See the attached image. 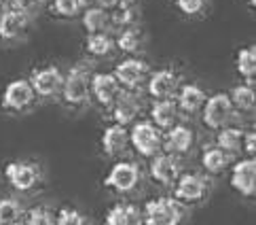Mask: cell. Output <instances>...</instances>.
<instances>
[{"instance_id": "cell-15", "label": "cell", "mask_w": 256, "mask_h": 225, "mask_svg": "<svg viewBox=\"0 0 256 225\" xmlns=\"http://www.w3.org/2000/svg\"><path fill=\"white\" fill-rule=\"evenodd\" d=\"M112 121L118 125H125L130 128L134 121H138V117L142 113V100L138 92H130V89H121V94L116 96V100L112 102L110 109Z\"/></svg>"}, {"instance_id": "cell-10", "label": "cell", "mask_w": 256, "mask_h": 225, "mask_svg": "<svg viewBox=\"0 0 256 225\" xmlns=\"http://www.w3.org/2000/svg\"><path fill=\"white\" fill-rule=\"evenodd\" d=\"M30 85L38 100H53L60 96V89L64 83V73L60 66H44L36 68L30 75Z\"/></svg>"}, {"instance_id": "cell-24", "label": "cell", "mask_w": 256, "mask_h": 225, "mask_svg": "<svg viewBox=\"0 0 256 225\" xmlns=\"http://www.w3.org/2000/svg\"><path fill=\"white\" fill-rule=\"evenodd\" d=\"M242 140H244V130L237 125H224V128L216 130V147L222 149L226 155H240L242 153Z\"/></svg>"}, {"instance_id": "cell-14", "label": "cell", "mask_w": 256, "mask_h": 225, "mask_svg": "<svg viewBox=\"0 0 256 225\" xmlns=\"http://www.w3.org/2000/svg\"><path fill=\"white\" fill-rule=\"evenodd\" d=\"M228 185L242 197L254 195V191H256V161H254V157H244V159L235 161L231 166Z\"/></svg>"}, {"instance_id": "cell-29", "label": "cell", "mask_w": 256, "mask_h": 225, "mask_svg": "<svg viewBox=\"0 0 256 225\" xmlns=\"http://www.w3.org/2000/svg\"><path fill=\"white\" fill-rule=\"evenodd\" d=\"M235 68H237V75H240L246 83L254 85V75H256V51H254V45L237 51Z\"/></svg>"}, {"instance_id": "cell-34", "label": "cell", "mask_w": 256, "mask_h": 225, "mask_svg": "<svg viewBox=\"0 0 256 225\" xmlns=\"http://www.w3.org/2000/svg\"><path fill=\"white\" fill-rule=\"evenodd\" d=\"M176 7L186 17H197L206 11V0H176Z\"/></svg>"}, {"instance_id": "cell-8", "label": "cell", "mask_w": 256, "mask_h": 225, "mask_svg": "<svg viewBox=\"0 0 256 225\" xmlns=\"http://www.w3.org/2000/svg\"><path fill=\"white\" fill-rule=\"evenodd\" d=\"M201 113V121L208 130H220L224 125H228L233 121V104L228 100V94L224 92H218V94H212L206 98L204 102V109L199 111Z\"/></svg>"}, {"instance_id": "cell-26", "label": "cell", "mask_w": 256, "mask_h": 225, "mask_svg": "<svg viewBox=\"0 0 256 225\" xmlns=\"http://www.w3.org/2000/svg\"><path fill=\"white\" fill-rule=\"evenodd\" d=\"M114 39L108 32H96V34H87L85 39V51L91 58H108L114 51Z\"/></svg>"}, {"instance_id": "cell-39", "label": "cell", "mask_w": 256, "mask_h": 225, "mask_svg": "<svg viewBox=\"0 0 256 225\" xmlns=\"http://www.w3.org/2000/svg\"><path fill=\"white\" fill-rule=\"evenodd\" d=\"M248 5H250V7H254V5H256V0H248Z\"/></svg>"}, {"instance_id": "cell-30", "label": "cell", "mask_w": 256, "mask_h": 225, "mask_svg": "<svg viewBox=\"0 0 256 225\" xmlns=\"http://www.w3.org/2000/svg\"><path fill=\"white\" fill-rule=\"evenodd\" d=\"M24 212L17 197H0V225H22Z\"/></svg>"}, {"instance_id": "cell-25", "label": "cell", "mask_w": 256, "mask_h": 225, "mask_svg": "<svg viewBox=\"0 0 256 225\" xmlns=\"http://www.w3.org/2000/svg\"><path fill=\"white\" fill-rule=\"evenodd\" d=\"M80 24L87 34H96V32H108L110 28V13L104 11L100 7H85L80 13Z\"/></svg>"}, {"instance_id": "cell-7", "label": "cell", "mask_w": 256, "mask_h": 225, "mask_svg": "<svg viewBox=\"0 0 256 225\" xmlns=\"http://www.w3.org/2000/svg\"><path fill=\"white\" fill-rule=\"evenodd\" d=\"M4 178L15 191L32 193L42 181V170L38 164H32V161L13 159L4 166Z\"/></svg>"}, {"instance_id": "cell-11", "label": "cell", "mask_w": 256, "mask_h": 225, "mask_svg": "<svg viewBox=\"0 0 256 225\" xmlns=\"http://www.w3.org/2000/svg\"><path fill=\"white\" fill-rule=\"evenodd\" d=\"M195 130L190 128L186 123H174L172 128L163 130V145H161V151L166 153H172L176 157H184L188 155L190 151L195 147Z\"/></svg>"}, {"instance_id": "cell-31", "label": "cell", "mask_w": 256, "mask_h": 225, "mask_svg": "<svg viewBox=\"0 0 256 225\" xmlns=\"http://www.w3.org/2000/svg\"><path fill=\"white\" fill-rule=\"evenodd\" d=\"M85 0H51L49 9L56 17H62V20H74L83 13L85 9Z\"/></svg>"}, {"instance_id": "cell-40", "label": "cell", "mask_w": 256, "mask_h": 225, "mask_svg": "<svg viewBox=\"0 0 256 225\" xmlns=\"http://www.w3.org/2000/svg\"><path fill=\"white\" fill-rule=\"evenodd\" d=\"M2 3H6V0H2Z\"/></svg>"}, {"instance_id": "cell-19", "label": "cell", "mask_w": 256, "mask_h": 225, "mask_svg": "<svg viewBox=\"0 0 256 225\" xmlns=\"http://www.w3.org/2000/svg\"><path fill=\"white\" fill-rule=\"evenodd\" d=\"M176 106H178V111L182 115H197L201 109H204V102H206V98L208 94L204 92V87H199L197 83H184L178 87V92H176Z\"/></svg>"}, {"instance_id": "cell-13", "label": "cell", "mask_w": 256, "mask_h": 225, "mask_svg": "<svg viewBox=\"0 0 256 225\" xmlns=\"http://www.w3.org/2000/svg\"><path fill=\"white\" fill-rule=\"evenodd\" d=\"M30 26H32V15L4 7L2 13H0V41L2 43L22 41L28 34Z\"/></svg>"}, {"instance_id": "cell-18", "label": "cell", "mask_w": 256, "mask_h": 225, "mask_svg": "<svg viewBox=\"0 0 256 225\" xmlns=\"http://www.w3.org/2000/svg\"><path fill=\"white\" fill-rule=\"evenodd\" d=\"M100 149L106 157H123L130 149V130L125 125H106L100 138Z\"/></svg>"}, {"instance_id": "cell-17", "label": "cell", "mask_w": 256, "mask_h": 225, "mask_svg": "<svg viewBox=\"0 0 256 225\" xmlns=\"http://www.w3.org/2000/svg\"><path fill=\"white\" fill-rule=\"evenodd\" d=\"M121 89L123 87L118 85L112 73H94L89 79V94L102 109H110Z\"/></svg>"}, {"instance_id": "cell-32", "label": "cell", "mask_w": 256, "mask_h": 225, "mask_svg": "<svg viewBox=\"0 0 256 225\" xmlns=\"http://www.w3.org/2000/svg\"><path fill=\"white\" fill-rule=\"evenodd\" d=\"M22 225H56V212L47 206H34L24 212Z\"/></svg>"}, {"instance_id": "cell-35", "label": "cell", "mask_w": 256, "mask_h": 225, "mask_svg": "<svg viewBox=\"0 0 256 225\" xmlns=\"http://www.w3.org/2000/svg\"><path fill=\"white\" fill-rule=\"evenodd\" d=\"M42 5H44V0H6L8 9H15V11H22L28 15H34Z\"/></svg>"}, {"instance_id": "cell-33", "label": "cell", "mask_w": 256, "mask_h": 225, "mask_svg": "<svg viewBox=\"0 0 256 225\" xmlns=\"http://www.w3.org/2000/svg\"><path fill=\"white\" fill-rule=\"evenodd\" d=\"M56 225H91V221L87 219V214H83L76 208H62L56 214Z\"/></svg>"}, {"instance_id": "cell-37", "label": "cell", "mask_w": 256, "mask_h": 225, "mask_svg": "<svg viewBox=\"0 0 256 225\" xmlns=\"http://www.w3.org/2000/svg\"><path fill=\"white\" fill-rule=\"evenodd\" d=\"M118 3H121V0H94V5H96V7L104 9V11H108V13H110Z\"/></svg>"}, {"instance_id": "cell-4", "label": "cell", "mask_w": 256, "mask_h": 225, "mask_svg": "<svg viewBox=\"0 0 256 225\" xmlns=\"http://www.w3.org/2000/svg\"><path fill=\"white\" fill-rule=\"evenodd\" d=\"M142 178H144L142 168L136 161L118 159L110 168V172L104 176V187L116 195H130L140 187Z\"/></svg>"}, {"instance_id": "cell-36", "label": "cell", "mask_w": 256, "mask_h": 225, "mask_svg": "<svg viewBox=\"0 0 256 225\" xmlns=\"http://www.w3.org/2000/svg\"><path fill=\"white\" fill-rule=\"evenodd\" d=\"M242 153H246V157H254L256 153V136L254 132H244V140H242Z\"/></svg>"}, {"instance_id": "cell-2", "label": "cell", "mask_w": 256, "mask_h": 225, "mask_svg": "<svg viewBox=\"0 0 256 225\" xmlns=\"http://www.w3.org/2000/svg\"><path fill=\"white\" fill-rule=\"evenodd\" d=\"M186 208L174 195L152 197L142 206L144 225H182Z\"/></svg>"}, {"instance_id": "cell-28", "label": "cell", "mask_w": 256, "mask_h": 225, "mask_svg": "<svg viewBox=\"0 0 256 225\" xmlns=\"http://www.w3.org/2000/svg\"><path fill=\"white\" fill-rule=\"evenodd\" d=\"M228 100H231L235 113H252L254 111V102H256L254 85H250V83L235 85L231 92H228Z\"/></svg>"}, {"instance_id": "cell-16", "label": "cell", "mask_w": 256, "mask_h": 225, "mask_svg": "<svg viewBox=\"0 0 256 225\" xmlns=\"http://www.w3.org/2000/svg\"><path fill=\"white\" fill-rule=\"evenodd\" d=\"M146 94L152 100H166V98H174L180 87V75L172 68H161L154 70L146 79Z\"/></svg>"}, {"instance_id": "cell-23", "label": "cell", "mask_w": 256, "mask_h": 225, "mask_svg": "<svg viewBox=\"0 0 256 225\" xmlns=\"http://www.w3.org/2000/svg\"><path fill=\"white\" fill-rule=\"evenodd\" d=\"M142 15V9L136 0H121L112 11H110V26L114 28H130V26H136Z\"/></svg>"}, {"instance_id": "cell-27", "label": "cell", "mask_w": 256, "mask_h": 225, "mask_svg": "<svg viewBox=\"0 0 256 225\" xmlns=\"http://www.w3.org/2000/svg\"><path fill=\"white\" fill-rule=\"evenodd\" d=\"M144 45V32L138 28V26H130V28H123L121 32L116 34L114 39V47L118 51L127 53V56H132V53H138Z\"/></svg>"}, {"instance_id": "cell-12", "label": "cell", "mask_w": 256, "mask_h": 225, "mask_svg": "<svg viewBox=\"0 0 256 225\" xmlns=\"http://www.w3.org/2000/svg\"><path fill=\"white\" fill-rule=\"evenodd\" d=\"M148 174L157 185L174 187L176 178L182 174L180 157L172 155V153H166V151H159L157 155H152L148 159Z\"/></svg>"}, {"instance_id": "cell-9", "label": "cell", "mask_w": 256, "mask_h": 225, "mask_svg": "<svg viewBox=\"0 0 256 225\" xmlns=\"http://www.w3.org/2000/svg\"><path fill=\"white\" fill-rule=\"evenodd\" d=\"M114 79L118 81V85L130 92H138V89L146 83V79L150 75V66L146 60L140 58H125L121 62H116L114 66Z\"/></svg>"}, {"instance_id": "cell-38", "label": "cell", "mask_w": 256, "mask_h": 225, "mask_svg": "<svg viewBox=\"0 0 256 225\" xmlns=\"http://www.w3.org/2000/svg\"><path fill=\"white\" fill-rule=\"evenodd\" d=\"M2 9H4V3H2V0H0V13H2Z\"/></svg>"}, {"instance_id": "cell-3", "label": "cell", "mask_w": 256, "mask_h": 225, "mask_svg": "<svg viewBox=\"0 0 256 225\" xmlns=\"http://www.w3.org/2000/svg\"><path fill=\"white\" fill-rule=\"evenodd\" d=\"M36 102H38V98H36L28 79H13L0 94V109L8 115L30 113Z\"/></svg>"}, {"instance_id": "cell-20", "label": "cell", "mask_w": 256, "mask_h": 225, "mask_svg": "<svg viewBox=\"0 0 256 225\" xmlns=\"http://www.w3.org/2000/svg\"><path fill=\"white\" fill-rule=\"evenodd\" d=\"M104 225H144L142 208L134 202H116L106 210Z\"/></svg>"}, {"instance_id": "cell-5", "label": "cell", "mask_w": 256, "mask_h": 225, "mask_svg": "<svg viewBox=\"0 0 256 225\" xmlns=\"http://www.w3.org/2000/svg\"><path fill=\"white\" fill-rule=\"evenodd\" d=\"M174 197L188 208V206H195L201 204L210 195V189H212V183L210 178L204 174H197V172H182L176 183H174Z\"/></svg>"}, {"instance_id": "cell-21", "label": "cell", "mask_w": 256, "mask_h": 225, "mask_svg": "<svg viewBox=\"0 0 256 225\" xmlns=\"http://www.w3.org/2000/svg\"><path fill=\"white\" fill-rule=\"evenodd\" d=\"M150 123H154L157 128L163 132V130H168L172 128L174 123H178L180 119V111H178V106L176 102H174V98H166V100H154L150 104Z\"/></svg>"}, {"instance_id": "cell-6", "label": "cell", "mask_w": 256, "mask_h": 225, "mask_svg": "<svg viewBox=\"0 0 256 225\" xmlns=\"http://www.w3.org/2000/svg\"><path fill=\"white\" fill-rule=\"evenodd\" d=\"M163 145V132L150 121H134L130 128V147L140 157L150 159L157 155Z\"/></svg>"}, {"instance_id": "cell-22", "label": "cell", "mask_w": 256, "mask_h": 225, "mask_svg": "<svg viewBox=\"0 0 256 225\" xmlns=\"http://www.w3.org/2000/svg\"><path fill=\"white\" fill-rule=\"evenodd\" d=\"M231 155H226V153L222 149H218L216 145L214 147H206L204 151H201V168H204V172L208 176H218L222 174L224 170L231 166Z\"/></svg>"}, {"instance_id": "cell-41", "label": "cell", "mask_w": 256, "mask_h": 225, "mask_svg": "<svg viewBox=\"0 0 256 225\" xmlns=\"http://www.w3.org/2000/svg\"><path fill=\"white\" fill-rule=\"evenodd\" d=\"M85 3H87V0H85Z\"/></svg>"}, {"instance_id": "cell-1", "label": "cell", "mask_w": 256, "mask_h": 225, "mask_svg": "<svg viewBox=\"0 0 256 225\" xmlns=\"http://www.w3.org/2000/svg\"><path fill=\"white\" fill-rule=\"evenodd\" d=\"M89 79L91 70L87 64H76L72 66L66 75H64V83L60 89V100L68 109H83L89 104L91 94H89Z\"/></svg>"}]
</instances>
